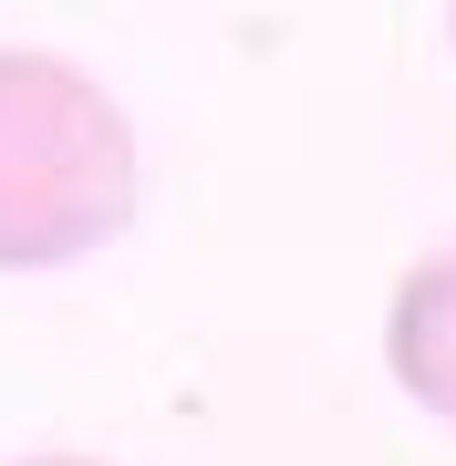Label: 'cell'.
Masks as SVG:
<instances>
[{
    "label": "cell",
    "instance_id": "1",
    "mask_svg": "<svg viewBox=\"0 0 456 466\" xmlns=\"http://www.w3.org/2000/svg\"><path fill=\"white\" fill-rule=\"evenodd\" d=\"M146 208V146L115 84L63 52L0 42V269H63Z\"/></svg>",
    "mask_w": 456,
    "mask_h": 466
},
{
    "label": "cell",
    "instance_id": "4",
    "mask_svg": "<svg viewBox=\"0 0 456 466\" xmlns=\"http://www.w3.org/2000/svg\"><path fill=\"white\" fill-rule=\"evenodd\" d=\"M446 32H456V0H446Z\"/></svg>",
    "mask_w": 456,
    "mask_h": 466
},
{
    "label": "cell",
    "instance_id": "3",
    "mask_svg": "<svg viewBox=\"0 0 456 466\" xmlns=\"http://www.w3.org/2000/svg\"><path fill=\"white\" fill-rule=\"evenodd\" d=\"M21 466H104V456H21Z\"/></svg>",
    "mask_w": 456,
    "mask_h": 466
},
{
    "label": "cell",
    "instance_id": "2",
    "mask_svg": "<svg viewBox=\"0 0 456 466\" xmlns=\"http://www.w3.org/2000/svg\"><path fill=\"white\" fill-rule=\"evenodd\" d=\"M384 363H394V383H405L436 425H456V249H425L405 280H394Z\"/></svg>",
    "mask_w": 456,
    "mask_h": 466
}]
</instances>
